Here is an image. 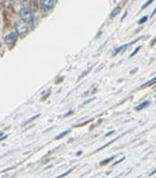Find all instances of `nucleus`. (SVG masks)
Returning a JSON list of instances; mask_svg holds the SVG:
<instances>
[{
  "label": "nucleus",
  "instance_id": "nucleus-5",
  "mask_svg": "<svg viewBox=\"0 0 156 178\" xmlns=\"http://www.w3.org/2000/svg\"><path fill=\"white\" fill-rule=\"evenodd\" d=\"M150 104V102L149 101H145V102H143L142 104H139V105H137L135 107V111H142V109H144L145 107H147L148 105Z\"/></svg>",
  "mask_w": 156,
  "mask_h": 178
},
{
  "label": "nucleus",
  "instance_id": "nucleus-10",
  "mask_svg": "<svg viewBox=\"0 0 156 178\" xmlns=\"http://www.w3.org/2000/svg\"><path fill=\"white\" fill-rule=\"evenodd\" d=\"M115 158V157H110V158H107V159H105V161H103L101 165H105V164H107V163H109V161H112V159Z\"/></svg>",
  "mask_w": 156,
  "mask_h": 178
},
{
  "label": "nucleus",
  "instance_id": "nucleus-16",
  "mask_svg": "<svg viewBox=\"0 0 156 178\" xmlns=\"http://www.w3.org/2000/svg\"><path fill=\"white\" fill-rule=\"evenodd\" d=\"M1 137H2V133H1V132H0V138H1Z\"/></svg>",
  "mask_w": 156,
  "mask_h": 178
},
{
  "label": "nucleus",
  "instance_id": "nucleus-13",
  "mask_svg": "<svg viewBox=\"0 0 156 178\" xmlns=\"http://www.w3.org/2000/svg\"><path fill=\"white\" fill-rule=\"evenodd\" d=\"M155 173H156V170H154V171H153V172H152V173H151V174H150V176H152V175H154Z\"/></svg>",
  "mask_w": 156,
  "mask_h": 178
},
{
  "label": "nucleus",
  "instance_id": "nucleus-12",
  "mask_svg": "<svg viewBox=\"0 0 156 178\" xmlns=\"http://www.w3.org/2000/svg\"><path fill=\"white\" fill-rule=\"evenodd\" d=\"M68 132H69V131H63V133H62V134H60V135H59V137H56V138H63V135H66V134H67Z\"/></svg>",
  "mask_w": 156,
  "mask_h": 178
},
{
  "label": "nucleus",
  "instance_id": "nucleus-6",
  "mask_svg": "<svg viewBox=\"0 0 156 178\" xmlns=\"http://www.w3.org/2000/svg\"><path fill=\"white\" fill-rule=\"evenodd\" d=\"M120 12H121V7L120 6H117L116 9H113V10L112 12V14H110V17H112V18L116 17V16H117Z\"/></svg>",
  "mask_w": 156,
  "mask_h": 178
},
{
  "label": "nucleus",
  "instance_id": "nucleus-8",
  "mask_svg": "<svg viewBox=\"0 0 156 178\" xmlns=\"http://www.w3.org/2000/svg\"><path fill=\"white\" fill-rule=\"evenodd\" d=\"M153 1H154V0H148V1L146 2V3H145V4H144V5H143V6H142V9H146V7L148 6V5H150V4H151Z\"/></svg>",
  "mask_w": 156,
  "mask_h": 178
},
{
  "label": "nucleus",
  "instance_id": "nucleus-7",
  "mask_svg": "<svg viewBox=\"0 0 156 178\" xmlns=\"http://www.w3.org/2000/svg\"><path fill=\"white\" fill-rule=\"evenodd\" d=\"M154 83H156V77L154 78H152L151 80H149L148 82L145 83L144 85H143V88H146V87H149V85H154Z\"/></svg>",
  "mask_w": 156,
  "mask_h": 178
},
{
  "label": "nucleus",
  "instance_id": "nucleus-2",
  "mask_svg": "<svg viewBox=\"0 0 156 178\" xmlns=\"http://www.w3.org/2000/svg\"><path fill=\"white\" fill-rule=\"evenodd\" d=\"M16 29H17V33H19L21 36H24L28 30L27 24H26L25 21H23V20L18 21V22L16 23Z\"/></svg>",
  "mask_w": 156,
  "mask_h": 178
},
{
  "label": "nucleus",
  "instance_id": "nucleus-15",
  "mask_svg": "<svg viewBox=\"0 0 156 178\" xmlns=\"http://www.w3.org/2000/svg\"><path fill=\"white\" fill-rule=\"evenodd\" d=\"M155 14H156V9H154V12H153V13H152V16H154Z\"/></svg>",
  "mask_w": 156,
  "mask_h": 178
},
{
  "label": "nucleus",
  "instance_id": "nucleus-11",
  "mask_svg": "<svg viewBox=\"0 0 156 178\" xmlns=\"http://www.w3.org/2000/svg\"><path fill=\"white\" fill-rule=\"evenodd\" d=\"M139 49H141V46H139V47H137V48L135 49V51H134L133 53H131V54H130V57H132L133 55H135V54L137 53V52H139Z\"/></svg>",
  "mask_w": 156,
  "mask_h": 178
},
{
  "label": "nucleus",
  "instance_id": "nucleus-9",
  "mask_svg": "<svg viewBox=\"0 0 156 178\" xmlns=\"http://www.w3.org/2000/svg\"><path fill=\"white\" fill-rule=\"evenodd\" d=\"M147 20H148V16H145L144 18H142V19L139 20V24H143V23H145Z\"/></svg>",
  "mask_w": 156,
  "mask_h": 178
},
{
  "label": "nucleus",
  "instance_id": "nucleus-19",
  "mask_svg": "<svg viewBox=\"0 0 156 178\" xmlns=\"http://www.w3.org/2000/svg\"><path fill=\"white\" fill-rule=\"evenodd\" d=\"M155 96H156V95H155Z\"/></svg>",
  "mask_w": 156,
  "mask_h": 178
},
{
  "label": "nucleus",
  "instance_id": "nucleus-14",
  "mask_svg": "<svg viewBox=\"0 0 156 178\" xmlns=\"http://www.w3.org/2000/svg\"><path fill=\"white\" fill-rule=\"evenodd\" d=\"M112 133H113V131H110V132H108L106 135H110V134H112Z\"/></svg>",
  "mask_w": 156,
  "mask_h": 178
},
{
  "label": "nucleus",
  "instance_id": "nucleus-4",
  "mask_svg": "<svg viewBox=\"0 0 156 178\" xmlns=\"http://www.w3.org/2000/svg\"><path fill=\"white\" fill-rule=\"evenodd\" d=\"M55 4V0H43L42 1V6L45 9H51Z\"/></svg>",
  "mask_w": 156,
  "mask_h": 178
},
{
  "label": "nucleus",
  "instance_id": "nucleus-17",
  "mask_svg": "<svg viewBox=\"0 0 156 178\" xmlns=\"http://www.w3.org/2000/svg\"><path fill=\"white\" fill-rule=\"evenodd\" d=\"M23 1H26V0H23Z\"/></svg>",
  "mask_w": 156,
  "mask_h": 178
},
{
  "label": "nucleus",
  "instance_id": "nucleus-3",
  "mask_svg": "<svg viewBox=\"0 0 156 178\" xmlns=\"http://www.w3.org/2000/svg\"><path fill=\"white\" fill-rule=\"evenodd\" d=\"M17 38H18L17 33H16V32H10L6 36H5L4 41L6 42V44H9V45H13V44L16 43V41H17Z\"/></svg>",
  "mask_w": 156,
  "mask_h": 178
},
{
  "label": "nucleus",
  "instance_id": "nucleus-18",
  "mask_svg": "<svg viewBox=\"0 0 156 178\" xmlns=\"http://www.w3.org/2000/svg\"><path fill=\"white\" fill-rule=\"evenodd\" d=\"M0 46H1V45H0Z\"/></svg>",
  "mask_w": 156,
  "mask_h": 178
},
{
  "label": "nucleus",
  "instance_id": "nucleus-1",
  "mask_svg": "<svg viewBox=\"0 0 156 178\" xmlns=\"http://www.w3.org/2000/svg\"><path fill=\"white\" fill-rule=\"evenodd\" d=\"M19 14H20L21 19H22L23 21H25L26 23H27V22H31V21H32L33 16H32V13H31L30 9H25V7H22V9H20Z\"/></svg>",
  "mask_w": 156,
  "mask_h": 178
}]
</instances>
